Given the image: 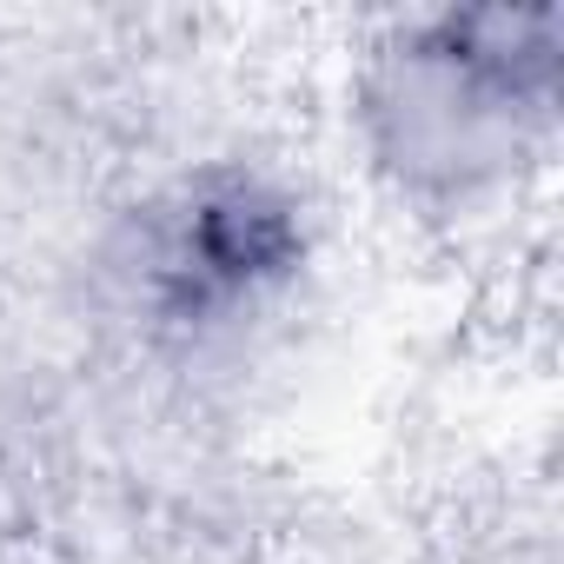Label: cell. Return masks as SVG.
<instances>
[{
    "mask_svg": "<svg viewBox=\"0 0 564 564\" xmlns=\"http://www.w3.org/2000/svg\"><path fill=\"white\" fill-rule=\"evenodd\" d=\"M557 8H438L392 21L359 74L366 153L425 206L505 193L557 127Z\"/></svg>",
    "mask_w": 564,
    "mask_h": 564,
    "instance_id": "obj_1",
    "label": "cell"
},
{
    "mask_svg": "<svg viewBox=\"0 0 564 564\" xmlns=\"http://www.w3.org/2000/svg\"><path fill=\"white\" fill-rule=\"evenodd\" d=\"M313 259V219L259 166H206L160 193L127 246L133 313L180 346H206L279 306Z\"/></svg>",
    "mask_w": 564,
    "mask_h": 564,
    "instance_id": "obj_2",
    "label": "cell"
}]
</instances>
